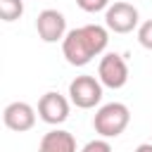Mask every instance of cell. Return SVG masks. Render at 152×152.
Wrapping results in <instances>:
<instances>
[{
    "label": "cell",
    "mask_w": 152,
    "mask_h": 152,
    "mask_svg": "<svg viewBox=\"0 0 152 152\" xmlns=\"http://www.w3.org/2000/svg\"><path fill=\"white\" fill-rule=\"evenodd\" d=\"M107 31L97 24H88L81 28H74L64 36L62 40V52L69 64L74 66H86L95 55H100L107 48Z\"/></svg>",
    "instance_id": "obj_1"
},
{
    "label": "cell",
    "mask_w": 152,
    "mask_h": 152,
    "mask_svg": "<svg viewBox=\"0 0 152 152\" xmlns=\"http://www.w3.org/2000/svg\"><path fill=\"white\" fill-rule=\"evenodd\" d=\"M128 121H131L128 107L121 104V102H109V104L97 109V114L93 119V126L102 138H116L126 131Z\"/></svg>",
    "instance_id": "obj_2"
},
{
    "label": "cell",
    "mask_w": 152,
    "mask_h": 152,
    "mask_svg": "<svg viewBox=\"0 0 152 152\" xmlns=\"http://www.w3.org/2000/svg\"><path fill=\"white\" fill-rule=\"evenodd\" d=\"M69 95H71V102L76 107L90 109L102 100V86L93 76H76L69 83Z\"/></svg>",
    "instance_id": "obj_3"
},
{
    "label": "cell",
    "mask_w": 152,
    "mask_h": 152,
    "mask_svg": "<svg viewBox=\"0 0 152 152\" xmlns=\"http://www.w3.org/2000/svg\"><path fill=\"white\" fill-rule=\"evenodd\" d=\"M97 76H100V81H102L107 88H121V86H126V81H128L126 59H124L121 55H116V52H107V55L100 59Z\"/></svg>",
    "instance_id": "obj_4"
},
{
    "label": "cell",
    "mask_w": 152,
    "mask_h": 152,
    "mask_svg": "<svg viewBox=\"0 0 152 152\" xmlns=\"http://www.w3.org/2000/svg\"><path fill=\"white\" fill-rule=\"evenodd\" d=\"M104 24L114 33H128L138 26V10L131 2H114L112 7H107Z\"/></svg>",
    "instance_id": "obj_5"
},
{
    "label": "cell",
    "mask_w": 152,
    "mask_h": 152,
    "mask_svg": "<svg viewBox=\"0 0 152 152\" xmlns=\"http://www.w3.org/2000/svg\"><path fill=\"white\" fill-rule=\"evenodd\" d=\"M38 114L45 124H62L66 121L69 116V102L64 95L59 93H45L40 100H38Z\"/></svg>",
    "instance_id": "obj_6"
},
{
    "label": "cell",
    "mask_w": 152,
    "mask_h": 152,
    "mask_svg": "<svg viewBox=\"0 0 152 152\" xmlns=\"http://www.w3.org/2000/svg\"><path fill=\"white\" fill-rule=\"evenodd\" d=\"M36 28H38V36L45 40V43H57L62 36H64V28H66V19L62 12L57 10H43L36 19Z\"/></svg>",
    "instance_id": "obj_7"
},
{
    "label": "cell",
    "mask_w": 152,
    "mask_h": 152,
    "mask_svg": "<svg viewBox=\"0 0 152 152\" xmlns=\"http://www.w3.org/2000/svg\"><path fill=\"white\" fill-rule=\"evenodd\" d=\"M2 119H5L7 128L21 133V131L33 128V124H36V112H33V107H31L28 102H12V104L5 107Z\"/></svg>",
    "instance_id": "obj_8"
},
{
    "label": "cell",
    "mask_w": 152,
    "mask_h": 152,
    "mask_svg": "<svg viewBox=\"0 0 152 152\" xmlns=\"http://www.w3.org/2000/svg\"><path fill=\"white\" fill-rule=\"evenodd\" d=\"M38 152H76V140L69 131H50L43 135L40 145H38Z\"/></svg>",
    "instance_id": "obj_9"
},
{
    "label": "cell",
    "mask_w": 152,
    "mask_h": 152,
    "mask_svg": "<svg viewBox=\"0 0 152 152\" xmlns=\"http://www.w3.org/2000/svg\"><path fill=\"white\" fill-rule=\"evenodd\" d=\"M24 14V2L21 0H0V19L2 21H14Z\"/></svg>",
    "instance_id": "obj_10"
},
{
    "label": "cell",
    "mask_w": 152,
    "mask_h": 152,
    "mask_svg": "<svg viewBox=\"0 0 152 152\" xmlns=\"http://www.w3.org/2000/svg\"><path fill=\"white\" fill-rule=\"evenodd\" d=\"M138 40H140L142 48L152 50V19H147L145 24H140V28H138Z\"/></svg>",
    "instance_id": "obj_11"
},
{
    "label": "cell",
    "mask_w": 152,
    "mask_h": 152,
    "mask_svg": "<svg viewBox=\"0 0 152 152\" xmlns=\"http://www.w3.org/2000/svg\"><path fill=\"white\" fill-rule=\"evenodd\" d=\"M76 5L83 10V12H100L109 5V0H76Z\"/></svg>",
    "instance_id": "obj_12"
},
{
    "label": "cell",
    "mask_w": 152,
    "mask_h": 152,
    "mask_svg": "<svg viewBox=\"0 0 152 152\" xmlns=\"http://www.w3.org/2000/svg\"><path fill=\"white\" fill-rule=\"evenodd\" d=\"M81 152H112V145H109L107 140H102V138H100V140H90Z\"/></svg>",
    "instance_id": "obj_13"
},
{
    "label": "cell",
    "mask_w": 152,
    "mask_h": 152,
    "mask_svg": "<svg viewBox=\"0 0 152 152\" xmlns=\"http://www.w3.org/2000/svg\"><path fill=\"white\" fill-rule=\"evenodd\" d=\"M135 152H152V142H142V145H138Z\"/></svg>",
    "instance_id": "obj_14"
}]
</instances>
